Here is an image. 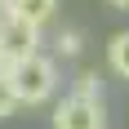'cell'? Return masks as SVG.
Masks as SVG:
<instances>
[{
	"label": "cell",
	"mask_w": 129,
	"mask_h": 129,
	"mask_svg": "<svg viewBox=\"0 0 129 129\" xmlns=\"http://www.w3.org/2000/svg\"><path fill=\"white\" fill-rule=\"evenodd\" d=\"M9 85H13V93H18V107L22 103L36 107V103H45V98H53V89H58V62H53L49 53H31L22 62H13Z\"/></svg>",
	"instance_id": "1"
},
{
	"label": "cell",
	"mask_w": 129,
	"mask_h": 129,
	"mask_svg": "<svg viewBox=\"0 0 129 129\" xmlns=\"http://www.w3.org/2000/svg\"><path fill=\"white\" fill-rule=\"evenodd\" d=\"M53 129H107L103 98H76V93H67L62 103L53 107Z\"/></svg>",
	"instance_id": "2"
},
{
	"label": "cell",
	"mask_w": 129,
	"mask_h": 129,
	"mask_svg": "<svg viewBox=\"0 0 129 129\" xmlns=\"http://www.w3.org/2000/svg\"><path fill=\"white\" fill-rule=\"evenodd\" d=\"M0 45H5V53H9L13 62H22V58L40 53V31H36V27H27L22 18H13V22L0 31Z\"/></svg>",
	"instance_id": "3"
},
{
	"label": "cell",
	"mask_w": 129,
	"mask_h": 129,
	"mask_svg": "<svg viewBox=\"0 0 129 129\" xmlns=\"http://www.w3.org/2000/svg\"><path fill=\"white\" fill-rule=\"evenodd\" d=\"M58 5L62 0H13V18H22L27 27H45V22H53L58 18Z\"/></svg>",
	"instance_id": "4"
},
{
	"label": "cell",
	"mask_w": 129,
	"mask_h": 129,
	"mask_svg": "<svg viewBox=\"0 0 129 129\" xmlns=\"http://www.w3.org/2000/svg\"><path fill=\"white\" fill-rule=\"evenodd\" d=\"M107 62H111V71H116V76L129 80V31L111 36V45H107Z\"/></svg>",
	"instance_id": "5"
},
{
	"label": "cell",
	"mask_w": 129,
	"mask_h": 129,
	"mask_svg": "<svg viewBox=\"0 0 129 129\" xmlns=\"http://www.w3.org/2000/svg\"><path fill=\"white\" fill-rule=\"evenodd\" d=\"M71 93H76V98H103V80H98V71H80Z\"/></svg>",
	"instance_id": "6"
},
{
	"label": "cell",
	"mask_w": 129,
	"mask_h": 129,
	"mask_svg": "<svg viewBox=\"0 0 129 129\" xmlns=\"http://www.w3.org/2000/svg\"><path fill=\"white\" fill-rule=\"evenodd\" d=\"M13 107H18V93H13L9 76H5V80H0V120H5V116H13Z\"/></svg>",
	"instance_id": "7"
},
{
	"label": "cell",
	"mask_w": 129,
	"mask_h": 129,
	"mask_svg": "<svg viewBox=\"0 0 129 129\" xmlns=\"http://www.w3.org/2000/svg\"><path fill=\"white\" fill-rule=\"evenodd\" d=\"M58 49L71 58V53H80V31H58Z\"/></svg>",
	"instance_id": "8"
},
{
	"label": "cell",
	"mask_w": 129,
	"mask_h": 129,
	"mask_svg": "<svg viewBox=\"0 0 129 129\" xmlns=\"http://www.w3.org/2000/svg\"><path fill=\"white\" fill-rule=\"evenodd\" d=\"M13 22V0H0V31Z\"/></svg>",
	"instance_id": "9"
},
{
	"label": "cell",
	"mask_w": 129,
	"mask_h": 129,
	"mask_svg": "<svg viewBox=\"0 0 129 129\" xmlns=\"http://www.w3.org/2000/svg\"><path fill=\"white\" fill-rule=\"evenodd\" d=\"M9 71H13V58H9V53H5V45H0V80L9 76Z\"/></svg>",
	"instance_id": "10"
},
{
	"label": "cell",
	"mask_w": 129,
	"mask_h": 129,
	"mask_svg": "<svg viewBox=\"0 0 129 129\" xmlns=\"http://www.w3.org/2000/svg\"><path fill=\"white\" fill-rule=\"evenodd\" d=\"M107 5H116V9H129V0H107Z\"/></svg>",
	"instance_id": "11"
}]
</instances>
